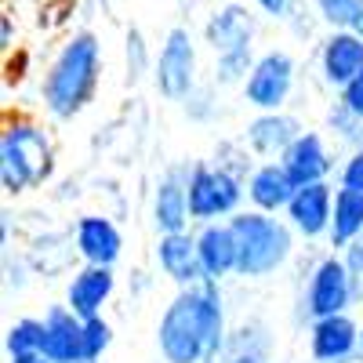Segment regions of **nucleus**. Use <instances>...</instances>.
Wrapping results in <instances>:
<instances>
[{
    "mask_svg": "<svg viewBox=\"0 0 363 363\" xmlns=\"http://www.w3.org/2000/svg\"><path fill=\"white\" fill-rule=\"evenodd\" d=\"M11 37H15V26H11V15L0 18V48L11 51Z\"/></svg>",
    "mask_w": 363,
    "mask_h": 363,
    "instance_id": "nucleus-32",
    "label": "nucleus"
},
{
    "mask_svg": "<svg viewBox=\"0 0 363 363\" xmlns=\"http://www.w3.org/2000/svg\"><path fill=\"white\" fill-rule=\"evenodd\" d=\"M157 262H160V269H164V277L174 280L178 287H189V284L207 280V277H203V262H200V247H196V233H189V229L160 233Z\"/></svg>",
    "mask_w": 363,
    "mask_h": 363,
    "instance_id": "nucleus-14",
    "label": "nucleus"
},
{
    "mask_svg": "<svg viewBox=\"0 0 363 363\" xmlns=\"http://www.w3.org/2000/svg\"><path fill=\"white\" fill-rule=\"evenodd\" d=\"M327 124L338 131V138H342L349 149L363 145V116H356V113H352V109H345L342 102H335V109L327 113Z\"/></svg>",
    "mask_w": 363,
    "mask_h": 363,
    "instance_id": "nucleus-25",
    "label": "nucleus"
},
{
    "mask_svg": "<svg viewBox=\"0 0 363 363\" xmlns=\"http://www.w3.org/2000/svg\"><path fill=\"white\" fill-rule=\"evenodd\" d=\"M309 352L316 363H349L359 349V327L349 313H335L313 320L309 327Z\"/></svg>",
    "mask_w": 363,
    "mask_h": 363,
    "instance_id": "nucleus-12",
    "label": "nucleus"
},
{
    "mask_svg": "<svg viewBox=\"0 0 363 363\" xmlns=\"http://www.w3.org/2000/svg\"><path fill=\"white\" fill-rule=\"evenodd\" d=\"M338 186L363 189V145H356L352 153L345 157V164H342V171H338Z\"/></svg>",
    "mask_w": 363,
    "mask_h": 363,
    "instance_id": "nucleus-28",
    "label": "nucleus"
},
{
    "mask_svg": "<svg viewBox=\"0 0 363 363\" xmlns=\"http://www.w3.org/2000/svg\"><path fill=\"white\" fill-rule=\"evenodd\" d=\"M294 58L287 51H265L255 58V66L244 80V102L258 113L284 109L294 91Z\"/></svg>",
    "mask_w": 363,
    "mask_h": 363,
    "instance_id": "nucleus-8",
    "label": "nucleus"
},
{
    "mask_svg": "<svg viewBox=\"0 0 363 363\" xmlns=\"http://www.w3.org/2000/svg\"><path fill=\"white\" fill-rule=\"evenodd\" d=\"M189 167H171L153 193V222L157 233H178L193 222L189 215Z\"/></svg>",
    "mask_w": 363,
    "mask_h": 363,
    "instance_id": "nucleus-15",
    "label": "nucleus"
},
{
    "mask_svg": "<svg viewBox=\"0 0 363 363\" xmlns=\"http://www.w3.org/2000/svg\"><path fill=\"white\" fill-rule=\"evenodd\" d=\"M207 363H218V356H215V359H207Z\"/></svg>",
    "mask_w": 363,
    "mask_h": 363,
    "instance_id": "nucleus-37",
    "label": "nucleus"
},
{
    "mask_svg": "<svg viewBox=\"0 0 363 363\" xmlns=\"http://www.w3.org/2000/svg\"><path fill=\"white\" fill-rule=\"evenodd\" d=\"M145 62H149V51H145V37L138 33V29H131L128 33V77L138 80L145 73Z\"/></svg>",
    "mask_w": 363,
    "mask_h": 363,
    "instance_id": "nucleus-27",
    "label": "nucleus"
},
{
    "mask_svg": "<svg viewBox=\"0 0 363 363\" xmlns=\"http://www.w3.org/2000/svg\"><path fill=\"white\" fill-rule=\"evenodd\" d=\"M359 233H363V189L338 186L335 189V211H330V229H327L330 247L345 251Z\"/></svg>",
    "mask_w": 363,
    "mask_h": 363,
    "instance_id": "nucleus-22",
    "label": "nucleus"
},
{
    "mask_svg": "<svg viewBox=\"0 0 363 363\" xmlns=\"http://www.w3.org/2000/svg\"><path fill=\"white\" fill-rule=\"evenodd\" d=\"M294 189H298V182L287 174V167L280 160H265V164L251 167V174H247V200H251V207L269 211V215L287 211Z\"/></svg>",
    "mask_w": 363,
    "mask_h": 363,
    "instance_id": "nucleus-19",
    "label": "nucleus"
},
{
    "mask_svg": "<svg viewBox=\"0 0 363 363\" xmlns=\"http://www.w3.org/2000/svg\"><path fill=\"white\" fill-rule=\"evenodd\" d=\"M287 174L298 182V186H309V182H327V174L335 171V160L327 153V142L320 131H301L287 149L284 157H277Z\"/></svg>",
    "mask_w": 363,
    "mask_h": 363,
    "instance_id": "nucleus-16",
    "label": "nucleus"
},
{
    "mask_svg": "<svg viewBox=\"0 0 363 363\" xmlns=\"http://www.w3.org/2000/svg\"><path fill=\"white\" fill-rule=\"evenodd\" d=\"M73 244L87 265H116L120 251H124V236H120V229L109 218L84 215L73 229Z\"/></svg>",
    "mask_w": 363,
    "mask_h": 363,
    "instance_id": "nucleus-17",
    "label": "nucleus"
},
{
    "mask_svg": "<svg viewBox=\"0 0 363 363\" xmlns=\"http://www.w3.org/2000/svg\"><path fill=\"white\" fill-rule=\"evenodd\" d=\"M359 349H363V327H359Z\"/></svg>",
    "mask_w": 363,
    "mask_h": 363,
    "instance_id": "nucleus-36",
    "label": "nucleus"
},
{
    "mask_svg": "<svg viewBox=\"0 0 363 363\" xmlns=\"http://www.w3.org/2000/svg\"><path fill=\"white\" fill-rule=\"evenodd\" d=\"M345 262H349V269L356 272V277H363V233L352 240V244L345 247V255H342Z\"/></svg>",
    "mask_w": 363,
    "mask_h": 363,
    "instance_id": "nucleus-30",
    "label": "nucleus"
},
{
    "mask_svg": "<svg viewBox=\"0 0 363 363\" xmlns=\"http://www.w3.org/2000/svg\"><path fill=\"white\" fill-rule=\"evenodd\" d=\"M363 69V37L352 33L349 26L330 29L320 44V77L327 87L342 91L356 73Z\"/></svg>",
    "mask_w": 363,
    "mask_h": 363,
    "instance_id": "nucleus-11",
    "label": "nucleus"
},
{
    "mask_svg": "<svg viewBox=\"0 0 363 363\" xmlns=\"http://www.w3.org/2000/svg\"><path fill=\"white\" fill-rule=\"evenodd\" d=\"M153 73H157L160 95L171 102H186L196 91V48H193L189 29H182V26L167 29Z\"/></svg>",
    "mask_w": 363,
    "mask_h": 363,
    "instance_id": "nucleus-9",
    "label": "nucleus"
},
{
    "mask_svg": "<svg viewBox=\"0 0 363 363\" xmlns=\"http://www.w3.org/2000/svg\"><path fill=\"white\" fill-rule=\"evenodd\" d=\"M109 345H113V327L102 320V313L99 316H87L84 320V359L87 363H99Z\"/></svg>",
    "mask_w": 363,
    "mask_h": 363,
    "instance_id": "nucleus-24",
    "label": "nucleus"
},
{
    "mask_svg": "<svg viewBox=\"0 0 363 363\" xmlns=\"http://www.w3.org/2000/svg\"><path fill=\"white\" fill-rule=\"evenodd\" d=\"M99 77H102L99 37L80 29V33H73L62 48H58V55L51 58V66L44 73V84H40L44 109L55 120H73L77 113L87 109L91 99H95Z\"/></svg>",
    "mask_w": 363,
    "mask_h": 363,
    "instance_id": "nucleus-2",
    "label": "nucleus"
},
{
    "mask_svg": "<svg viewBox=\"0 0 363 363\" xmlns=\"http://www.w3.org/2000/svg\"><path fill=\"white\" fill-rule=\"evenodd\" d=\"M55 171V145L37 120L15 116L0 135V182L11 196L44 186Z\"/></svg>",
    "mask_w": 363,
    "mask_h": 363,
    "instance_id": "nucleus-4",
    "label": "nucleus"
},
{
    "mask_svg": "<svg viewBox=\"0 0 363 363\" xmlns=\"http://www.w3.org/2000/svg\"><path fill=\"white\" fill-rule=\"evenodd\" d=\"M330 211H335V186L309 182V186L294 189L284 215H287V222L298 236L316 240V236H327V229H330Z\"/></svg>",
    "mask_w": 363,
    "mask_h": 363,
    "instance_id": "nucleus-10",
    "label": "nucleus"
},
{
    "mask_svg": "<svg viewBox=\"0 0 363 363\" xmlns=\"http://www.w3.org/2000/svg\"><path fill=\"white\" fill-rule=\"evenodd\" d=\"M255 15L244 4H225L207 18L203 37L215 51V80L218 84H244L255 66Z\"/></svg>",
    "mask_w": 363,
    "mask_h": 363,
    "instance_id": "nucleus-5",
    "label": "nucleus"
},
{
    "mask_svg": "<svg viewBox=\"0 0 363 363\" xmlns=\"http://www.w3.org/2000/svg\"><path fill=\"white\" fill-rule=\"evenodd\" d=\"M40 349H44V320L22 316L8 327V335H4V352L8 356H26V352H40Z\"/></svg>",
    "mask_w": 363,
    "mask_h": 363,
    "instance_id": "nucleus-23",
    "label": "nucleus"
},
{
    "mask_svg": "<svg viewBox=\"0 0 363 363\" xmlns=\"http://www.w3.org/2000/svg\"><path fill=\"white\" fill-rule=\"evenodd\" d=\"M44 356L55 363H87L84 359V316L69 306H51L44 316Z\"/></svg>",
    "mask_w": 363,
    "mask_h": 363,
    "instance_id": "nucleus-13",
    "label": "nucleus"
},
{
    "mask_svg": "<svg viewBox=\"0 0 363 363\" xmlns=\"http://www.w3.org/2000/svg\"><path fill=\"white\" fill-rule=\"evenodd\" d=\"M196 247H200V262H203L207 280L222 284L225 277H236V236H233L229 218L225 222H200Z\"/></svg>",
    "mask_w": 363,
    "mask_h": 363,
    "instance_id": "nucleus-21",
    "label": "nucleus"
},
{
    "mask_svg": "<svg viewBox=\"0 0 363 363\" xmlns=\"http://www.w3.org/2000/svg\"><path fill=\"white\" fill-rule=\"evenodd\" d=\"M258 11L269 15V18H287L291 15V0H255Z\"/></svg>",
    "mask_w": 363,
    "mask_h": 363,
    "instance_id": "nucleus-31",
    "label": "nucleus"
},
{
    "mask_svg": "<svg viewBox=\"0 0 363 363\" xmlns=\"http://www.w3.org/2000/svg\"><path fill=\"white\" fill-rule=\"evenodd\" d=\"M157 345L167 363H207L225 349V309L218 280L182 287L160 316Z\"/></svg>",
    "mask_w": 363,
    "mask_h": 363,
    "instance_id": "nucleus-1",
    "label": "nucleus"
},
{
    "mask_svg": "<svg viewBox=\"0 0 363 363\" xmlns=\"http://www.w3.org/2000/svg\"><path fill=\"white\" fill-rule=\"evenodd\" d=\"M352 301H356V272L349 269V262L338 255L320 258L309 277L306 298H301V313L309 316V323L335 313H349Z\"/></svg>",
    "mask_w": 363,
    "mask_h": 363,
    "instance_id": "nucleus-7",
    "label": "nucleus"
},
{
    "mask_svg": "<svg viewBox=\"0 0 363 363\" xmlns=\"http://www.w3.org/2000/svg\"><path fill=\"white\" fill-rule=\"evenodd\" d=\"M229 363H265V356L262 352H233Z\"/></svg>",
    "mask_w": 363,
    "mask_h": 363,
    "instance_id": "nucleus-33",
    "label": "nucleus"
},
{
    "mask_svg": "<svg viewBox=\"0 0 363 363\" xmlns=\"http://www.w3.org/2000/svg\"><path fill=\"white\" fill-rule=\"evenodd\" d=\"M11 363H55V359L44 352H26V356H11Z\"/></svg>",
    "mask_w": 363,
    "mask_h": 363,
    "instance_id": "nucleus-34",
    "label": "nucleus"
},
{
    "mask_svg": "<svg viewBox=\"0 0 363 363\" xmlns=\"http://www.w3.org/2000/svg\"><path fill=\"white\" fill-rule=\"evenodd\" d=\"M306 131L298 124V116L284 113V109H272V113H258L247 131H244V145L258 157H284V149Z\"/></svg>",
    "mask_w": 363,
    "mask_h": 363,
    "instance_id": "nucleus-20",
    "label": "nucleus"
},
{
    "mask_svg": "<svg viewBox=\"0 0 363 363\" xmlns=\"http://www.w3.org/2000/svg\"><path fill=\"white\" fill-rule=\"evenodd\" d=\"M316 15L330 26V29H342L352 22V15L363 8V0H313Z\"/></svg>",
    "mask_w": 363,
    "mask_h": 363,
    "instance_id": "nucleus-26",
    "label": "nucleus"
},
{
    "mask_svg": "<svg viewBox=\"0 0 363 363\" xmlns=\"http://www.w3.org/2000/svg\"><path fill=\"white\" fill-rule=\"evenodd\" d=\"M229 225L236 236V277L262 280L287 265V258L294 251L291 222H280L269 211L251 207V211H236Z\"/></svg>",
    "mask_w": 363,
    "mask_h": 363,
    "instance_id": "nucleus-3",
    "label": "nucleus"
},
{
    "mask_svg": "<svg viewBox=\"0 0 363 363\" xmlns=\"http://www.w3.org/2000/svg\"><path fill=\"white\" fill-rule=\"evenodd\" d=\"M338 102H342L345 109H352L356 116H363V69L338 91Z\"/></svg>",
    "mask_w": 363,
    "mask_h": 363,
    "instance_id": "nucleus-29",
    "label": "nucleus"
},
{
    "mask_svg": "<svg viewBox=\"0 0 363 363\" xmlns=\"http://www.w3.org/2000/svg\"><path fill=\"white\" fill-rule=\"evenodd\" d=\"M116 291V277H113V265H87L80 272H73V280L66 287V306L77 313V316H99L102 306L113 298Z\"/></svg>",
    "mask_w": 363,
    "mask_h": 363,
    "instance_id": "nucleus-18",
    "label": "nucleus"
},
{
    "mask_svg": "<svg viewBox=\"0 0 363 363\" xmlns=\"http://www.w3.org/2000/svg\"><path fill=\"white\" fill-rule=\"evenodd\" d=\"M349 29H352V33H359V37H363V8H359V11L352 15V22H349Z\"/></svg>",
    "mask_w": 363,
    "mask_h": 363,
    "instance_id": "nucleus-35",
    "label": "nucleus"
},
{
    "mask_svg": "<svg viewBox=\"0 0 363 363\" xmlns=\"http://www.w3.org/2000/svg\"><path fill=\"white\" fill-rule=\"evenodd\" d=\"M189 215L193 222H225L247 196V178L225 164H193L189 167Z\"/></svg>",
    "mask_w": 363,
    "mask_h": 363,
    "instance_id": "nucleus-6",
    "label": "nucleus"
}]
</instances>
